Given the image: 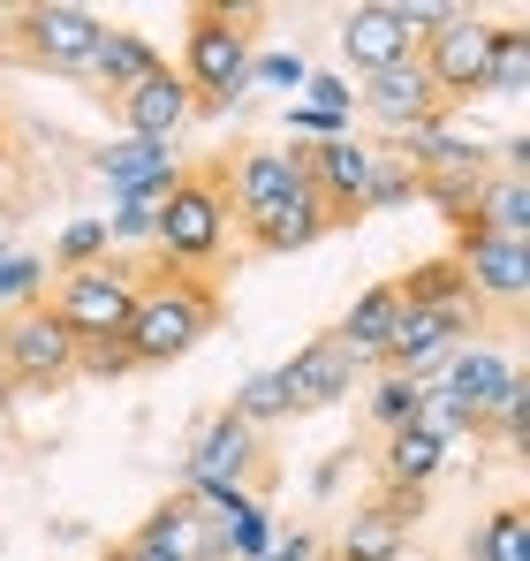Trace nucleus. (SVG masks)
I'll list each match as a JSON object with an SVG mask.
<instances>
[{
	"mask_svg": "<svg viewBox=\"0 0 530 561\" xmlns=\"http://www.w3.org/2000/svg\"><path fill=\"white\" fill-rule=\"evenodd\" d=\"M220 288L197 274H182V266H160V274L137 280V311H129V327H122V342H129V357H137V373L145 365H175L189 357L205 334H220Z\"/></svg>",
	"mask_w": 530,
	"mask_h": 561,
	"instance_id": "nucleus-1",
	"label": "nucleus"
},
{
	"mask_svg": "<svg viewBox=\"0 0 530 561\" xmlns=\"http://www.w3.org/2000/svg\"><path fill=\"white\" fill-rule=\"evenodd\" d=\"M182 84L197 99V114H228L251 92V23L235 8H197L189 38H182Z\"/></svg>",
	"mask_w": 530,
	"mask_h": 561,
	"instance_id": "nucleus-2",
	"label": "nucleus"
},
{
	"mask_svg": "<svg viewBox=\"0 0 530 561\" xmlns=\"http://www.w3.org/2000/svg\"><path fill=\"white\" fill-rule=\"evenodd\" d=\"M152 243L168 251V266H205L228 243V168L212 175H175L152 197Z\"/></svg>",
	"mask_w": 530,
	"mask_h": 561,
	"instance_id": "nucleus-3",
	"label": "nucleus"
},
{
	"mask_svg": "<svg viewBox=\"0 0 530 561\" xmlns=\"http://www.w3.org/2000/svg\"><path fill=\"white\" fill-rule=\"evenodd\" d=\"M99 15L77 8V0H31L8 15V61L38 69V77H84L91 46H99Z\"/></svg>",
	"mask_w": 530,
	"mask_h": 561,
	"instance_id": "nucleus-4",
	"label": "nucleus"
},
{
	"mask_svg": "<svg viewBox=\"0 0 530 561\" xmlns=\"http://www.w3.org/2000/svg\"><path fill=\"white\" fill-rule=\"evenodd\" d=\"M137 266H122V259H99V266H84V274H61V288H54V319L77 334V342H99V334H122L129 327V311H137Z\"/></svg>",
	"mask_w": 530,
	"mask_h": 561,
	"instance_id": "nucleus-5",
	"label": "nucleus"
},
{
	"mask_svg": "<svg viewBox=\"0 0 530 561\" xmlns=\"http://www.w3.org/2000/svg\"><path fill=\"white\" fill-rule=\"evenodd\" d=\"M0 373L15 387H61V379H77V334L46 304L8 311L0 319Z\"/></svg>",
	"mask_w": 530,
	"mask_h": 561,
	"instance_id": "nucleus-6",
	"label": "nucleus"
},
{
	"mask_svg": "<svg viewBox=\"0 0 530 561\" xmlns=\"http://www.w3.org/2000/svg\"><path fill=\"white\" fill-rule=\"evenodd\" d=\"M493 31H500V23H485V15H470V8H454L440 31L417 46V61H425V77H433V92H440L447 106H454V99H485Z\"/></svg>",
	"mask_w": 530,
	"mask_h": 561,
	"instance_id": "nucleus-7",
	"label": "nucleus"
},
{
	"mask_svg": "<svg viewBox=\"0 0 530 561\" xmlns=\"http://www.w3.org/2000/svg\"><path fill=\"white\" fill-rule=\"evenodd\" d=\"M470 319L477 311H417V304H402V319H394V334H387V350H379V365L402 379H440V365L462 350V334H470Z\"/></svg>",
	"mask_w": 530,
	"mask_h": 561,
	"instance_id": "nucleus-8",
	"label": "nucleus"
},
{
	"mask_svg": "<svg viewBox=\"0 0 530 561\" xmlns=\"http://www.w3.org/2000/svg\"><path fill=\"white\" fill-rule=\"evenodd\" d=\"M311 190V145H265V152H243L235 175H228V213L235 220H265L273 205L303 197Z\"/></svg>",
	"mask_w": 530,
	"mask_h": 561,
	"instance_id": "nucleus-9",
	"label": "nucleus"
},
{
	"mask_svg": "<svg viewBox=\"0 0 530 561\" xmlns=\"http://www.w3.org/2000/svg\"><path fill=\"white\" fill-rule=\"evenodd\" d=\"M454 274H462V296L477 311L485 304L516 311L530 296V243H516V236H462L454 243Z\"/></svg>",
	"mask_w": 530,
	"mask_h": 561,
	"instance_id": "nucleus-10",
	"label": "nucleus"
},
{
	"mask_svg": "<svg viewBox=\"0 0 530 561\" xmlns=\"http://www.w3.org/2000/svg\"><path fill=\"white\" fill-rule=\"evenodd\" d=\"M258 425H243L235 410H212L205 425H197V440H189V485L182 493H205V485H235V493H251V470H258Z\"/></svg>",
	"mask_w": 530,
	"mask_h": 561,
	"instance_id": "nucleus-11",
	"label": "nucleus"
},
{
	"mask_svg": "<svg viewBox=\"0 0 530 561\" xmlns=\"http://www.w3.org/2000/svg\"><path fill=\"white\" fill-rule=\"evenodd\" d=\"M356 106L387 129V137H402V129H417V122H440L447 99L433 92V77H425V61H394V69H379V77H364V92Z\"/></svg>",
	"mask_w": 530,
	"mask_h": 561,
	"instance_id": "nucleus-12",
	"label": "nucleus"
},
{
	"mask_svg": "<svg viewBox=\"0 0 530 561\" xmlns=\"http://www.w3.org/2000/svg\"><path fill=\"white\" fill-rule=\"evenodd\" d=\"M371 160H379V145H364V137L311 145V197L334 213V228L364 220V183H371Z\"/></svg>",
	"mask_w": 530,
	"mask_h": 561,
	"instance_id": "nucleus-13",
	"label": "nucleus"
},
{
	"mask_svg": "<svg viewBox=\"0 0 530 561\" xmlns=\"http://www.w3.org/2000/svg\"><path fill=\"white\" fill-rule=\"evenodd\" d=\"M129 547H152V554H168V561H220V531H212V508H205V501L168 493V501L129 531Z\"/></svg>",
	"mask_w": 530,
	"mask_h": 561,
	"instance_id": "nucleus-14",
	"label": "nucleus"
},
{
	"mask_svg": "<svg viewBox=\"0 0 530 561\" xmlns=\"http://www.w3.org/2000/svg\"><path fill=\"white\" fill-rule=\"evenodd\" d=\"M342 54L356 61V77H379L394 61H417V38H410V23H402L394 0H364V8L342 15Z\"/></svg>",
	"mask_w": 530,
	"mask_h": 561,
	"instance_id": "nucleus-15",
	"label": "nucleus"
},
{
	"mask_svg": "<svg viewBox=\"0 0 530 561\" xmlns=\"http://www.w3.org/2000/svg\"><path fill=\"white\" fill-rule=\"evenodd\" d=\"M280 379H288L296 417H303V410H334V402L356 387V357L334 342V334H319V342H303V350L280 365Z\"/></svg>",
	"mask_w": 530,
	"mask_h": 561,
	"instance_id": "nucleus-16",
	"label": "nucleus"
},
{
	"mask_svg": "<svg viewBox=\"0 0 530 561\" xmlns=\"http://www.w3.org/2000/svg\"><path fill=\"white\" fill-rule=\"evenodd\" d=\"M516 379V365L493 350V342H462L454 357L440 365V387L462 402V417L477 425V440H485V417H493V402H500V387Z\"/></svg>",
	"mask_w": 530,
	"mask_h": 561,
	"instance_id": "nucleus-17",
	"label": "nucleus"
},
{
	"mask_svg": "<svg viewBox=\"0 0 530 561\" xmlns=\"http://www.w3.org/2000/svg\"><path fill=\"white\" fill-rule=\"evenodd\" d=\"M189 114H197V99H189V84H182L175 69H152L145 84L122 92V122H129V137H152V145H175Z\"/></svg>",
	"mask_w": 530,
	"mask_h": 561,
	"instance_id": "nucleus-18",
	"label": "nucleus"
},
{
	"mask_svg": "<svg viewBox=\"0 0 530 561\" xmlns=\"http://www.w3.org/2000/svg\"><path fill=\"white\" fill-rule=\"evenodd\" d=\"M99 183H114V197H160V190L175 183V145H152V137H122V145H106L99 160Z\"/></svg>",
	"mask_w": 530,
	"mask_h": 561,
	"instance_id": "nucleus-19",
	"label": "nucleus"
},
{
	"mask_svg": "<svg viewBox=\"0 0 530 561\" xmlns=\"http://www.w3.org/2000/svg\"><path fill=\"white\" fill-rule=\"evenodd\" d=\"M454 236H516L530 243V190H523V168H493L477 197H470V220Z\"/></svg>",
	"mask_w": 530,
	"mask_h": 561,
	"instance_id": "nucleus-20",
	"label": "nucleus"
},
{
	"mask_svg": "<svg viewBox=\"0 0 530 561\" xmlns=\"http://www.w3.org/2000/svg\"><path fill=\"white\" fill-rule=\"evenodd\" d=\"M394 319H402V288H394V280H371V288L356 296L349 311H342V327H334V342L349 350L356 365H379V350H387V334H394Z\"/></svg>",
	"mask_w": 530,
	"mask_h": 561,
	"instance_id": "nucleus-21",
	"label": "nucleus"
},
{
	"mask_svg": "<svg viewBox=\"0 0 530 561\" xmlns=\"http://www.w3.org/2000/svg\"><path fill=\"white\" fill-rule=\"evenodd\" d=\"M251 228V251H265V259H288V251H311L326 228H334V213L303 190V197H288V205H273L265 220H243Z\"/></svg>",
	"mask_w": 530,
	"mask_h": 561,
	"instance_id": "nucleus-22",
	"label": "nucleus"
},
{
	"mask_svg": "<svg viewBox=\"0 0 530 561\" xmlns=\"http://www.w3.org/2000/svg\"><path fill=\"white\" fill-rule=\"evenodd\" d=\"M152 69H168V61H160L137 31H114V23H106V31H99V46H91V69H84V77H91V84H106V92H129V84H145Z\"/></svg>",
	"mask_w": 530,
	"mask_h": 561,
	"instance_id": "nucleus-23",
	"label": "nucleus"
},
{
	"mask_svg": "<svg viewBox=\"0 0 530 561\" xmlns=\"http://www.w3.org/2000/svg\"><path fill=\"white\" fill-rule=\"evenodd\" d=\"M447 470V448L425 433V425H402V433H387V463H379V485H433Z\"/></svg>",
	"mask_w": 530,
	"mask_h": 561,
	"instance_id": "nucleus-24",
	"label": "nucleus"
},
{
	"mask_svg": "<svg viewBox=\"0 0 530 561\" xmlns=\"http://www.w3.org/2000/svg\"><path fill=\"white\" fill-rule=\"evenodd\" d=\"M402 547H410V531L379 508V501H364L349 524H342V547H334V561H402Z\"/></svg>",
	"mask_w": 530,
	"mask_h": 561,
	"instance_id": "nucleus-25",
	"label": "nucleus"
},
{
	"mask_svg": "<svg viewBox=\"0 0 530 561\" xmlns=\"http://www.w3.org/2000/svg\"><path fill=\"white\" fill-rule=\"evenodd\" d=\"M402 288V304H417V311H477L470 296H462V274H454V259H425V266H410V274L394 280Z\"/></svg>",
	"mask_w": 530,
	"mask_h": 561,
	"instance_id": "nucleus-26",
	"label": "nucleus"
},
{
	"mask_svg": "<svg viewBox=\"0 0 530 561\" xmlns=\"http://www.w3.org/2000/svg\"><path fill=\"white\" fill-rule=\"evenodd\" d=\"M462 561H530V508H493L470 531V554Z\"/></svg>",
	"mask_w": 530,
	"mask_h": 561,
	"instance_id": "nucleus-27",
	"label": "nucleus"
},
{
	"mask_svg": "<svg viewBox=\"0 0 530 561\" xmlns=\"http://www.w3.org/2000/svg\"><path fill=\"white\" fill-rule=\"evenodd\" d=\"M485 92H530V31L523 23H500L493 31V61H485Z\"/></svg>",
	"mask_w": 530,
	"mask_h": 561,
	"instance_id": "nucleus-28",
	"label": "nucleus"
},
{
	"mask_svg": "<svg viewBox=\"0 0 530 561\" xmlns=\"http://www.w3.org/2000/svg\"><path fill=\"white\" fill-rule=\"evenodd\" d=\"M228 410H235V417H243V425H280V417H296V402H288V379H280V365H273V373H251L243 379V387H235V402H228Z\"/></svg>",
	"mask_w": 530,
	"mask_h": 561,
	"instance_id": "nucleus-29",
	"label": "nucleus"
},
{
	"mask_svg": "<svg viewBox=\"0 0 530 561\" xmlns=\"http://www.w3.org/2000/svg\"><path fill=\"white\" fill-rule=\"evenodd\" d=\"M46 259H31V251H0V311H31L38 296H46Z\"/></svg>",
	"mask_w": 530,
	"mask_h": 561,
	"instance_id": "nucleus-30",
	"label": "nucleus"
},
{
	"mask_svg": "<svg viewBox=\"0 0 530 561\" xmlns=\"http://www.w3.org/2000/svg\"><path fill=\"white\" fill-rule=\"evenodd\" d=\"M99 259H114V243H106V220H69L61 236H54V266L61 274H84Z\"/></svg>",
	"mask_w": 530,
	"mask_h": 561,
	"instance_id": "nucleus-31",
	"label": "nucleus"
},
{
	"mask_svg": "<svg viewBox=\"0 0 530 561\" xmlns=\"http://www.w3.org/2000/svg\"><path fill=\"white\" fill-rule=\"evenodd\" d=\"M417 197V175H410V160H394L387 145H379V160H371V183H364V213H387V205H410Z\"/></svg>",
	"mask_w": 530,
	"mask_h": 561,
	"instance_id": "nucleus-32",
	"label": "nucleus"
},
{
	"mask_svg": "<svg viewBox=\"0 0 530 561\" xmlns=\"http://www.w3.org/2000/svg\"><path fill=\"white\" fill-rule=\"evenodd\" d=\"M371 425H387V433H402V425H417V379L387 373L371 387Z\"/></svg>",
	"mask_w": 530,
	"mask_h": 561,
	"instance_id": "nucleus-33",
	"label": "nucleus"
},
{
	"mask_svg": "<svg viewBox=\"0 0 530 561\" xmlns=\"http://www.w3.org/2000/svg\"><path fill=\"white\" fill-rule=\"evenodd\" d=\"M523 417H530V379L516 373L508 387H500V402H493L485 433H493V440H508V448H523Z\"/></svg>",
	"mask_w": 530,
	"mask_h": 561,
	"instance_id": "nucleus-34",
	"label": "nucleus"
},
{
	"mask_svg": "<svg viewBox=\"0 0 530 561\" xmlns=\"http://www.w3.org/2000/svg\"><path fill=\"white\" fill-rule=\"evenodd\" d=\"M77 373L84 379H122V373H137V357H129L122 334H99V342H77Z\"/></svg>",
	"mask_w": 530,
	"mask_h": 561,
	"instance_id": "nucleus-35",
	"label": "nucleus"
},
{
	"mask_svg": "<svg viewBox=\"0 0 530 561\" xmlns=\"http://www.w3.org/2000/svg\"><path fill=\"white\" fill-rule=\"evenodd\" d=\"M296 106H311V114H334V122H349L356 114V84L349 77H303V99Z\"/></svg>",
	"mask_w": 530,
	"mask_h": 561,
	"instance_id": "nucleus-36",
	"label": "nucleus"
},
{
	"mask_svg": "<svg viewBox=\"0 0 530 561\" xmlns=\"http://www.w3.org/2000/svg\"><path fill=\"white\" fill-rule=\"evenodd\" d=\"M106 243H152V197H114Z\"/></svg>",
	"mask_w": 530,
	"mask_h": 561,
	"instance_id": "nucleus-37",
	"label": "nucleus"
},
{
	"mask_svg": "<svg viewBox=\"0 0 530 561\" xmlns=\"http://www.w3.org/2000/svg\"><path fill=\"white\" fill-rule=\"evenodd\" d=\"M311 61L303 54H251V84H273V92H303Z\"/></svg>",
	"mask_w": 530,
	"mask_h": 561,
	"instance_id": "nucleus-38",
	"label": "nucleus"
},
{
	"mask_svg": "<svg viewBox=\"0 0 530 561\" xmlns=\"http://www.w3.org/2000/svg\"><path fill=\"white\" fill-rule=\"evenodd\" d=\"M371 501H379V508H387V516H394V524H402V531H410V524H417V516H425V493H417V485H379V493H371Z\"/></svg>",
	"mask_w": 530,
	"mask_h": 561,
	"instance_id": "nucleus-39",
	"label": "nucleus"
},
{
	"mask_svg": "<svg viewBox=\"0 0 530 561\" xmlns=\"http://www.w3.org/2000/svg\"><path fill=\"white\" fill-rule=\"evenodd\" d=\"M265 561H319V539L311 531H296V539H273V554Z\"/></svg>",
	"mask_w": 530,
	"mask_h": 561,
	"instance_id": "nucleus-40",
	"label": "nucleus"
},
{
	"mask_svg": "<svg viewBox=\"0 0 530 561\" xmlns=\"http://www.w3.org/2000/svg\"><path fill=\"white\" fill-rule=\"evenodd\" d=\"M114 554H122V561H168V554H152V547H129V539H122Z\"/></svg>",
	"mask_w": 530,
	"mask_h": 561,
	"instance_id": "nucleus-41",
	"label": "nucleus"
},
{
	"mask_svg": "<svg viewBox=\"0 0 530 561\" xmlns=\"http://www.w3.org/2000/svg\"><path fill=\"white\" fill-rule=\"evenodd\" d=\"M0 190H8V160H0Z\"/></svg>",
	"mask_w": 530,
	"mask_h": 561,
	"instance_id": "nucleus-42",
	"label": "nucleus"
},
{
	"mask_svg": "<svg viewBox=\"0 0 530 561\" xmlns=\"http://www.w3.org/2000/svg\"><path fill=\"white\" fill-rule=\"evenodd\" d=\"M0 394H8V373H0Z\"/></svg>",
	"mask_w": 530,
	"mask_h": 561,
	"instance_id": "nucleus-43",
	"label": "nucleus"
},
{
	"mask_svg": "<svg viewBox=\"0 0 530 561\" xmlns=\"http://www.w3.org/2000/svg\"><path fill=\"white\" fill-rule=\"evenodd\" d=\"M99 561H122V554H99Z\"/></svg>",
	"mask_w": 530,
	"mask_h": 561,
	"instance_id": "nucleus-44",
	"label": "nucleus"
}]
</instances>
